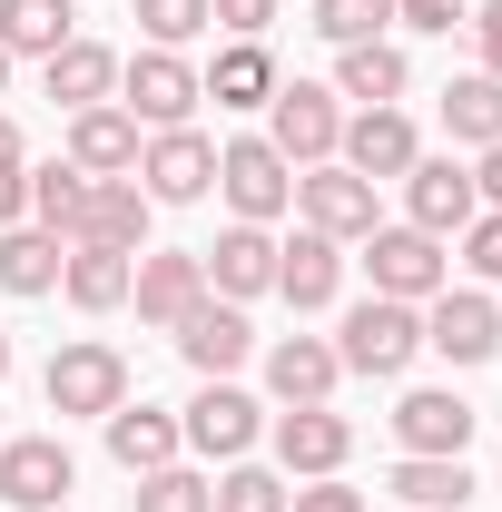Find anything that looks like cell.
Masks as SVG:
<instances>
[{
  "label": "cell",
  "instance_id": "cell-42",
  "mask_svg": "<svg viewBox=\"0 0 502 512\" xmlns=\"http://www.w3.org/2000/svg\"><path fill=\"white\" fill-rule=\"evenodd\" d=\"M20 207H30V168L0 158V227H20Z\"/></svg>",
  "mask_w": 502,
  "mask_h": 512
},
{
  "label": "cell",
  "instance_id": "cell-25",
  "mask_svg": "<svg viewBox=\"0 0 502 512\" xmlns=\"http://www.w3.org/2000/svg\"><path fill=\"white\" fill-rule=\"evenodd\" d=\"M99 434H109V453H119L128 473H158V463H178V414H168V404H119Z\"/></svg>",
  "mask_w": 502,
  "mask_h": 512
},
{
  "label": "cell",
  "instance_id": "cell-43",
  "mask_svg": "<svg viewBox=\"0 0 502 512\" xmlns=\"http://www.w3.org/2000/svg\"><path fill=\"white\" fill-rule=\"evenodd\" d=\"M473 188H483V207H502V138L483 148V168H473Z\"/></svg>",
  "mask_w": 502,
  "mask_h": 512
},
{
  "label": "cell",
  "instance_id": "cell-26",
  "mask_svg": "<svg viewBox=\"0 0 502 512\" xmlns=\"http://www.w3.org/2000/svg\"><path fill=\"white\" fill-rule=\"evenodd\" d=\"M79 40V10L69 0H0V50L10 60H50Z\"/></svg>",
  "mask_w": 502,
  "mask_h": 512
},
{
  "label": "cell",
  "instance_id": "cell-23",
  "mask_svg": "<svg viewBox=\"0 0 502 512\" xmlns=\"http://www.w3.org/2000/svg\"><path fill=\"white\" fill-rule=\"evenodd\" d=\"M40 89L60 99V109H99V99H119V50H99V40H69L40 60Z\"/></svg>",
  "mask_w": 502,
  "mask_h": 512
},
{
  "label": "cell",
  "instance_id": "cell-1",
  "mask_svg": "<svg viewBox=\"0 0 502 512\" xmlns=\"http://www.w3.org/2000/svg\"><path fill=\"white\" fill-rule=\"evenodd\" d=\"M414 355H424V306H394V296L345 306V325H335V365L345 375H404Z\"/></svg>",
  "mask_w": 502,
  "mask_h": 512
},
{
  "label": "cell",
  "instance_id": "cell-21",
  "mask_svg": "<svg viewBox=\"0 0 502 512\" xmlns=\"http://www.w3.org/2000/svg\"><path fill=\"white\" fill-rule=\"evenodd\" d=\"M335 286H345V247L315 237V227H296V247H276V296H286L296 316H325Z\"/></svg>",
  "mask_w": 502,
  "mask_h": 512
},
{
  "label": "cell",
  "instance_id": "cell-34",
  "mask_svg": "<svg viewBox=\"0 0 502 512\" xmlns=\"http://www.w3.org/2000/svg\"><path fill=\"white\" fill-rule=\"evenodd\" d=\"M207 493H217V483H207V473H188V463H158V473H138V512H217Z\"/></svg>",
  "mask_w": 502,
  "mask_h": 512
},
{
  "label": "cell",
  "instance_id": "cell-16",
  "mask_svg": "<svg viewBox=\"0 0 502 512\" xmlns=\"http://www.w3.org/2000/svg\"><path fill=\"white\" fill-rule=\"evenodd\" d=\"M335 158H345V168H355V178H404V168H414V158H424V138H414V119H404V109H355V119H345V138H335Z\"/></svg>",
  "mask_w": 502,
  "mask_h": 512
},
{
  "label": "cell",
  "instance_id": "cell-32",
  "mask_svg": "<svg viewBox=\"0 0 502 512\" xmlns=\"http://www.w3.org/2000/svg\"><path fill=\"white\" fill-rule=\"evenodd\" d=\"M79 207H89V178H79L69 158H50V168H30V217H40V227H50L60 247H69V227H79Z\"/></svg>",
  "mask_w": 502,
  "mask_h": 512
},
{
  "label": "cell",
  "instance_id": "cell-38",
  "mask_svg": "<svg viewBox=\"0 0 502 512\" xmlns=\"http://www.w3.org/2000/svg\"><path fill=\"white\" fill-rule=\"evenodd\" d=\"M207 20H217L227 40H266V30H276V0H207Z\"/></svg>",
  "mask_w": 502,
  "mask_h": 512
},
{
  "label": "cell",
  "instance_id": "cell-11",
  "mask_svg": "<svg viewBox=\"0 0 502 512\" xmlns=\"http://www.w3.org/2000/svg\"><path fill=\"white\" fill-rule=\"evenodd\" d=\"M424 345H434L443 365H493L502 355V306L483 286H443L434 306H424Z\"/></svg>",
  "mask_w": 502,
  "mask_h": 512
},
{
  "label": "cell",
  "instance_id": "cell-30",
  "mask_svg": "<svg viewBox=\"0 0 502 512\" xmlns=\"http://www.w3.org/2000/svg\"><path fill=\"white\" fill-rule=\"evenodd\" d=\"M128 266H138V256H119V247H69L60 296L79 316H109V306H128Z\"/></svg>",
  "mask_w": 502,
  "mask_h": 512
},
{
  "label": "cell",
  "instance_id": "cell-2",
  "mask_svg": "<svg viewBox=\"0 0 502 512\" xmlns=\"http://www.w3.org/2000/svg\"><path fill=\"white\" fill-rule=\"evenodd\" d=\"M40 394H50V414H89V424H109L128 404V355L119 345H99V335H79V345H60L50 355V375H40Z\"/></svg>",
  "mask_w": 502,
  "mask_h": 512
},
{
  "label": "cell",
  "instance_id": "cell-12",
  "mask_svg": "<svg viewBox=\"0 0 502 512\" xmlns=\"http://www.w3.org/2000/svg\"><path fill=\"white\" fill-rule=\"evenodd\" d=\"M473 217H483L473 168H453V158H414V168H404V227H424V237H463Z\"/></svg>",
  "mask_w": 502,
  "mask_h": 512
},
{
  "label": "cell",
  "instance_id": "cell-13",
  "mask_svg": "<svg viewBox=\"0 0 502 512\" xmlns=\"http://www.w3.org/2000/svg\"><path fill=\"white\" fill-rule=\"evenodd\" d=\"M256 434H266V414H256V394H237V384H197V404L178 414V444L207 453V463H247Z\"/></svg>",
  "mask_w": 502,
  "mask_h": 512
},
{
  "label": "cell",
  "instance_id": "cell-8",
  "mask_svg": "<svg viewBox=\"0 0 502 512\" xmlns=\"http://www.w3.org/2000/svg\"><path fill=\"white\" fill-rule=\"evenodd\" d=\"M197 296H207V266H197V247H138V266H128V306H138V325L178 335Z\"/></svg>",
  "mask_w": 502,
  "mask_h": 512
},
{
  "label": "cell",
  "instance_id": "cell-28",
  "mask_svg": "<svg viewBox=\"0 0 502 512\" xmlns=\"http://www.w3.org/2000/svg\"><path fill=\"white\" fill-rule=\"evenodd\" d=\"M394 503H414V512H463V503H473L463 453H404V463H394Z\"/></svg>",
  "mask_w": 502,
  "mask_h": 512
},
{
  "label": "cell",
  "instance_id": "cell-40",
  "mask_svg": "<svg viewBox=\"0 0 502 512\" xmlns=\"http://www.w3.org/2000/svg\"><path fill=\"white\" fill-rule=\"evenodd\" d=\"M394 20H404V30H463V20H473V0H394Z\"/></svg>",
  "mask_w": 502,
  "mask_h": 512
},
{
  "label": "cell",
  "instance_id": "cell-6",
  "mask_svg": "<svg viewBox=\"0 0 502 512\" xmlns=\"http://www.w3.org/2000/svg\"><path fill=\"white\" fill-rule=\"evenodd\" d=\"M217 188L237 207V227H276V217L296 207V168H286L266 138H227V148H217Z\"/></svg>",
  "mask_w": 502,
  "mask_h": 512
},
{
  "label": "cell",
  "instance_id": "cell-4",
  "mask_svg": "<svg viewBox=\"0 0 502 512\" xmlns=\"http://www.w3.org/2000/svg\"><path fill=\"white\" fill-rule=\"evenodd\" d=\"M365 276H375V296H394V306H434L443 286H453V256L424 227H375L365 237Z\"/></svg>",
  "mask_w": 502,
  "mask_h": 512
},
{
  "label": "cell",
  "instance_id": "cell-22",
  "mask_svg": "<svg viewBox=\"0 0 502 512\" xmlns=\"http://www.w3.org/2000/svg\"><path fill=\"white\" fill-rule=\"evenodd\" d=\"M266 384H276V404H335L345 365H335L325 335H276V345H266Z\"/></svg>",
  "mask_w": 502,
  "mask_h": 512
},
{
  "label": "cell",
  "instance_id": "cell-31",
  "mask_svg": "<svg viewBox=\"0 0 502 512\" xmlns=\"http://www.w3.org/2000/svg\"><path fill=\"white\" fill-rule=\"evenodd\" d=\"M443 128H453L463 148H493V138H502V79H493V69H473V79L443 89Z\"/></svg>",
  "mask_w": 502,
  "mask_h": 512
},
{
  "label": "cell",
  "instance_id": "cell-7",
  "mask_svg": "<svg viewBox=\"0 0 502 512\" xmlns=\"http://www.w3.org/2000/svg\"><path fill=\"white\" fill-rule=\"evenodd\" d=\"M138 188H148V207H197V197L217 188V138H197V128H148Z\"/></svg>",
  "mask_w": 502,
  "mask_h": 512
},
{
  "label": "cell",
  "instance_id": "cell-39",
  "mask_svg": "<svg viewBox=\"0 0 502 512\" xmlns=\"http://www.w3.org/2000/svg\"><path fill=\"white\" fill-rule=\"evenodd\" d=\"M286 512H375V503H365L345 473H325V483H296V503H286Z\"/></svg>",
  "mask_w": 502,
  "mask_h": 512
},
{
  "label": "cell",
  "instance_id": "cell-36",
  "mask_svg": "<svg viewBox=\"0 0 502 512\" xmlns=\"http://www.w3.org/2000/svg\"><path fill=\"white\" fill-rule=\"evenodd\" d=\"M138 30H148V50H178V40L217 30V20H207V0H138Z\"/></svg>",
  "mask_w": 502,
  "mask_h": 512
},
{
  "label": "cell",
  "instance_id": "cell-18",
  "mask_svg": "<svg viewBox=\"0 0 502 512\" xmlns=\"http://www.w3.org/2000/svg\"><path fill=\"white\" fill-rule=\"evenodd\" d=\"M69 247H119V256H138V247H148V188H138V178H89V207H79Z\"/></svg>",
  "mask_w": 502,
  "mask_h": 512
},
{
  "label": "cell",
  "instance_id": "cell-10",
  "mask_svg": "<svg viewBox=\"0 0 502 512\" xmlns=\"http://www.w3.org/2000/svg\"><path fill=\"white\" fill-rule=\"evenodd\" d=\"M345 453H355V424H345L335 404H286V414H276V473H286V483L345 473Z\"/></svg>",
  "mask_w": 502,
  "mask_h": 512
},
{
  "label": "cell",
  "instance_id": "cell-44",
  "mask_svg": "<svg viewBox=\"0 0 502 512\" xmlns=\"http://www.w3.org/2000/svg\"><path fill=\"white\" fill-rule=\"evenodd\" d=\"M0 158H20V128H10V109H0Z\"/></svg>",
  "mask_w": 502,
  "mask_h": 512
},
{
  "label": "cell",
  "instance_id": "cell-3",
  "mask_svg": "<svg viewBox=\"0 0 502 512\" xmlns=\"http://www.w3.org/2000/svg\"><path fill=\"white\" fill-rule=\"evenodd\" d=\"M335 138H345L335 89H325V79H276V99H266V148H276L286 168H325Z\"/></svg>",
  "mask_w": 502,
  "mask_h": 512
},
{
  "label": "cell",
  "instance_id": "cell-37",
  "mask_svg": "<svg viewBox=\"0 0 502 512\" xmlns=\"http://www.w3.org/2000/svg\"><path fill=\"white\" fill-rule=\"evenodd\" d=\"M463 266H473L483 286H502V207H483V217L463 227Z\"/></svg>",
  "mask_w": 502,
  "mask_h": 512
},
{
  "label": "cell",
  "instance_id": "cell-27",
  "mask_svg": "<svg viewBox=\"0 0 502 512\" xmlns=\"http://www.w3.org/2000/svg\"><path fill=\"white\" fill-rule=\"evenodd\" d=\"M60 266H69V247L50 227H0V296H50Z\"/></svg>",
  "mask_w": 502,
  "mask_h": 512
},
{
  "label": "cell",
  "instance_id": "cell-33",
  "mask_svg": "<svg viewBox=\"0 0 502 512\" xmlns=\"http://www.w3.org/2000/svg\"><path fill=\"white\" fill-rule=\"evenodd\" d=\"M207 503H217V512H286V503H296V483H286V473H266V463H227Z\"/></svg>",
  "mask_w": 502,
  "mask_h": 512
},
{
  "label": "cell",
  "instance_id": "cell-45",
  "mask_svg": "<svg viewBox=\"0 0 502 512\" xmlns=\"http://www.w3.org/2000/svg\"><path fill=\"white\" fill-rule=\"evenodd\" d=\"M0 384H10V335H0Z\"/></svg>",
  "mask_w": 502,
  "mask_h": 512
},
{
  "label": "cell",
  "instance_id": "cell-29",
  "mask_svg": "<svg viewBox=\"0 0 502 512\" xmlns=\"http://www.w3.org/2000/svg\"><path fill=\"white\" fill-rule=\"evenodd\" d=\"M197 89H207L217 109H266V99H276V60H266V40H227L217 69H207Z\"/></svg>",
  "mask_w": 502,
  "mask_h": 512
},
{
  "label": "cell",
  "instance_id": "cell-19",
  "mask_svg": "<svg viewBox=\"0 0 502 512\" xmlns=\"http://www.w3.org/2000/svg\"><path fill=\"white\" fill-rule=\"evenodd\" d=\"M69 168H79V178H128V168H138V119H128L119 99L69 109Z\"/></svg>",
  "mask_w": 502,
  "mask_h": 512
},
{
  "label": "cell",
  "instance_id": "cell-14",
  "mask_svg": "<svg viewBox=\"0 0 502 512\" xmlns=\"http://www.w3.org/2000/svg\"><path fill=\"white\" fill-rule=\"evenodd\" d=\"M69 483H79V463H69L60 434H20V444H0V503H10V512H60Z\"/></svg>",
  "mask_w": 502,
  "mask_h": 512
},
{
  "label": "cell",
  "instance_id": "cell-47",
  "mask_svg": "<svg viewBox=\"0 0 502 512\" xmlns=\"http://www.w3.org/2000/svg\"><path fill=\"white\" fill-rule=\"evenodd\" d=\"M60 512H69V503H60Z\"/></svg>",
  "mask_w": 502,
  "mask_h": 512
},
{
  "label": "cell",
  "instance_id": "cell-46",
  "mask_svg": "<svg viewBox=\"0 0 502 512\" xmlns=\"http://www.w3.org/2000/svg\"><path fill=\"white\" fill-rule=\"evenodd\" d=\"M0 89H10V50H0Z\"/></svg>",
  "mask_w": 502,
  "mask_h": 512
},
{
  "label": "cell",
  "instance_id": "cell-15",
  "mask_svg": "<svg viewBox=\"0 0 502 512\" xmlns=\"http://www.w3.org/2000/svg\"><path fill=\"white\" fill-rule=\"evenodd\" d=\"M178 355H188L207 384H227V375H237V365L256 355L247 306H227V296H197V306H188V325H178Z\"/></svg>",
  "mask_w": 502,
  "mask_h": 512
},
{
  "label": "cell",
  "instance_id": "cell-17",
  "mask_svg": "<svg viewBox=\"0 0 502 512\" xmlns=\"http://www.w3.org/2000/svg\"><path fill=\"white\" fill-rule=\"evenodd\" d=\"M473 424H483V414H473L453 384H414V394L394 404V444H404V453H463Z\"/></svg>",
  "mask_w": 502,
  "mask_h": 512
},
{
  "label": "cell",
  "instance_id": "cell-9",
  "mask_svg": "<svg viewBox=\"0 0 502 512\" xmlns=\"http://www.w3.org/2000/svg\"><path fill=\"white\" fill-rule=\"evenodd\" d=\"M197 99H207V89H197V69L178 60V50H138V60H119V109L138 128H188Z\"/></svg>",
  "mask_w": 502,
  "mask_h": 512
},
{
  "label": "cell",
  "instance_id": "cell-35",
  "mask_svg": "<svg viewBox=\"0 0 502 512\" xmlns=\"http://www.w3.org/2000/svg\"><path fill=\"white\" fill-rule=\"evenodd\" d=\"M315 30H325L335 50H355V40H384V30H394V0H315Z\"/></svg>",
  "mask_w": 502,
  "mask_h": 512
},
{
  "label": "cell",
  "instance_id": "cell-5",
  "mask_svg": "<svg viewBox=\"0 0 502 512\" xmlns=\"http://www.w3.org/2000/svg\"><path fill=\"white\" fill-rule=\"evenodd\" d=\"M296 217H306L315 237H335V247H355V237H375V178H355L345 158H325V168H296Z\"/></svg>",
  "mask_w": 502,
  "mask_h": 512
},
{
  "label": "cell",
  "instance_id": "cell-20",
  "mask_svg": "<svg viewBox=\"0 0 502 512\" xmlns=\"http://www.w3.org/2000/svg\"><path fill=\"white\" fill-rule=\"evenodd\" d=\"M197 266H207V296L247 306V296L276 286V237H266V227H227L217 247H197Z\"/></svg>",
  "mask_w": 502,
  "mask_h": 512
},
{
  "label": "cell",
  "instance_id": "cell-41",
  "mask_svg": "<svg viewBox=\"0 0 502 512\" xmlns=\"http://www.w3.org/2000/svg\"><path fill=\"white\" fill-rule=\"evenodd\" d=\"M463 30H473V50H483V69L502 79V0H483V10H473Z\"/></svg>",
  "mask_w": 502,
  "mask_h": 512
},
{
  "label": "cell",
  "instance_id": "cell-24",
  "mask_svg": "<svg viewBox=\"0 0 502 512\" xmlns=\"http://www.w3.org/2000/svg\"><path fill=\"white\" fill-rule=\"evenodd\" d=\"M404 79H414V60H404L394 40H355V50H335V99L394 109V99H404Z\"/></svg>",
  "mask_w": 502,
  "mask_h": 512
}]
</instances>
